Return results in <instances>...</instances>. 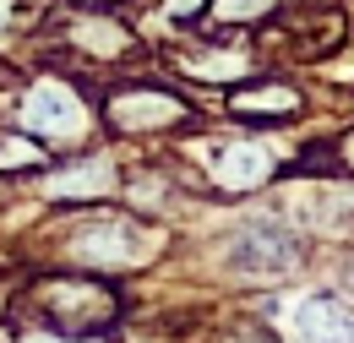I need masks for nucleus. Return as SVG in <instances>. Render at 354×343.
<instances>
[{"label":"nucleus","instance_id":"obj_1","mask_svg":"<svg viewBox=\"0 0 354 343\" xmlns=\"http://www.w3.org/2000/svg\"><path fill=\"white\" fill-rule=\"evenodd\" d=\"M295 333L306 343H354V310L333 295H306L295 305Z\"/></svg>","mask_w":354,"mask_h":343},{"label":"nucleus","instance_id":"obj_2","mask_svg":"<svg viewBox=\"0 0 354 343\" xmlns=\"http://www.w3.org/2000/svg\"><path fill=\"white\" fill-rule=\"evenodd\" d=\"M49 305H60V310H55L60 327H93V322L109 316V295H98L93 284H55V289H49Z\"/></svg>","mask_w":354,"mask_h":343},{"label":"nucleus","instance_id":"obj_3","mask_svg":"<svg viewBox=\"0 0 354 343\" xmlns=\"http://www.w3.org/2000/svg\"><path fill=\"white\" fill-rule=\"evenodd\" d=\"M126 251H131V229L120 218H104L98 229L77 234V257L93 261V267H115V261H126Z\"/></svg>","mask_w":354,"mask_h":343},{"label":"nucleus","instance_id":"obj_4","mask_svg":"<svg viewBox=\"0 0 354 343\" xmlns=\"http://www.w3.org/2000/svg\"><path fill=\"white\" fill-rule=\"evenodd\" d=\"M77 120H82V109H77L71 93H60V87H39V93L28 98V126L33 131L66 136V131H77Z\"/></svg>","mask_w":354,"mask_h":343},{"label":"nucleus","instance_id":"obj_5","mask_svg":"<svg viewBox=\"0 0 354 343\" xmlns=\"http://www.w3.org/2000/svg\"><path fill=\"white\" fill-rule=\"evenodd\" d=\"M267 169H272L267 147H251V142H234V147H223V153H218V180H223V185H234V191L267 180Z\"/></svg>","mask_w":354,"mask_h":343},{"label":"nucleus","instance_id":"obj_6","mask_svg":"<svg viewBox=\"0 0 354 343\" xmlns=\"http://www.w3.org/2000/svg\"><path fill=\"white\" fill-rule=\"evenodd\" d=\"M180 115V104L175 98H142V93H126V98H115V120H120V126H158V120H175Z\"/></svg>","mask_w":354,"mask_h":343},{"label":"nucleus","instance_id":"obj_7","mask_svg":"<svg viewBox=\"0 0 354 343\" xmlns=\"http://www.w3.org/2000/svg\"><path fill=\"white\" fill-rule=\"evenodd\" d=\"M109 185V164H82V169L49 180V196H98Z\"/></svg>","mask_w":354,"mask_h":343},{"label":"nucleus","instance_id":"obj_8","mask_svg":"<svg viewBox=\"0 0 354 343\" xmlns=\"http://www.w3.org/2000/svg\"><path fill=\"white\" fill-rule=\"evenodd\" d=\"M262 6H272V0H218L223 17H251V11H262Z\"/></svg>","mask_w":354,"mask_h":343},{"label":"nucleus","instance_id":"obj_9","mask_svg":"<svg viewBox=\"0 0 354 343\" xmlns=\"http://www.w3.org/2000/svg\"><path fill=\"white\" fill-rule=\"evenodd\" d=\"M39 343H66V338H39Z\"/></svg>","mask_w":354,"mask_h":343},{"label":"nucleus","instance_id":"obj_10","mask_svg":"<svg viewBox=\"0 0 354 343\" xmlns=\"http://www.w3.org/2000/svg\"><path fill=\"white\" fill-rule=\"evenodd\" d=\"M349 164H354V142H349Z\"/></svg>","mask_w":354,"mask_h":343}]
</instances>
